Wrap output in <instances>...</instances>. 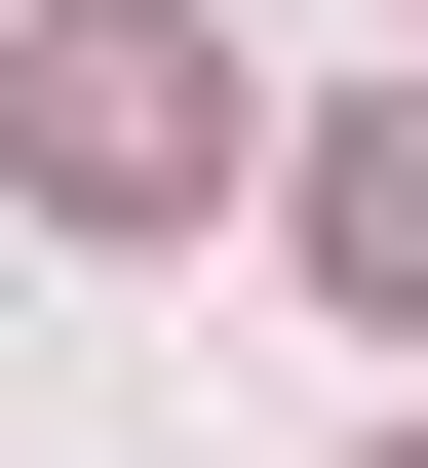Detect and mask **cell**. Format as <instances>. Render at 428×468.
<instances>
[{
	"label": "cell",
	"instance_id": "6da1fadb",
	"mask_svg": "<svg viewBox=\"0 0 428 468\" xmlns=\"http://www.w3.org/2000/svg\"><path fill=\"white\" fill-rule=\"evenodd\" d=\"M0 196L39 234H195L234 196V79L156 39V0H39V39H0Z\"/></svg>",
	"mask_w": 428,
	"mask_h": 468
},
{
	"label": "cell",
	"instance_id": "3957f363",
	"mask_svg": "<svg viewBox=\"0 0 428 468\" xmlns=\"http://www.w3.org/2000/svg\"><path fill=\"white\" fill-rule=\"evenodd\" d=\"M350 468H390V430H350Z\"/></svg>",
	"mask_w": 428,
	"mask_h": 468
},
{
	"label": "cell",
	"instance_id": "7a4b0ae2",
	"mask_svg": "<svg viewBox=\"0 0 428 468\" xmlns=\"http://www.w3.org/2000/svg\"><path fill=\"white\" fill-rule=\"evenodd\" d=\"M312 273H350V313H428V117H312Z\"/></svg>",
	"mask_w": 428,
	"mask_h": 468
}]
</instances>
